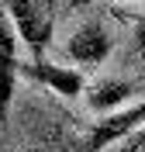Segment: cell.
<instances>
[{
    "mask_svg": "<svg viewBox=\"0 0 145 152\" xmlns=\"http://www.w3.org/2000/svg\"><path fill=\"white\" fill-rule=\"evenodd\" d=\"M17 76L35 80V83H42L45 90H52V94H59V97H66V100H73V97H79L83 90H87V80H83V73H79V69L59 66V62H48V59L17 62Z\"/></svg>",
    "mask_w": 145,
    "mask_h": 152,
    "instance_id": "3",
    "label": "cell"
},
{
    "mask_svg": "<svg viewBox=\"0 0 145 152\" xmlns=\"http://www.w3.org/2000/svg\"><path fill=\"white\" fill-rule=\"evenodd\" d=\"M7 14L14 21V31L31 56L42 59L52 45V28H55V7L52 0H7Z\"/></svg>",
    "mask_w": 145,
    "mask_h": 152,
    "instance_id": "1",
    "label": "cell"
},
{
    "mask_svg": "<svg viewBox=\"0 0 145 152\" xmlns=\"http://www.w3.org/2000/svg\"><path fill=\"white\" fill-rule=\"evenodd\" d=\"M142 124H145V100H138V104L128 107V111H114V114H107V118H100V121L83 135V142L73 152H100L104 145L131 135L135 128H142Z\"/></svg>",
    "mask_w": 145,
    "mask_h": 152,
    "instance_id": "2",
    "label": "cell"
},
{
    "mask_svg": "<svg viewBox=\"0 0 145 152\" xmlns=\"http://www.w3.org/2000/svg\"><path fill=\"white\" fill-rule=\"evenodd\" d=\"M131 94H135V83L128 80H100L87 90V104L97 114H114V107H121Z\"/></svg>",
    "mask_w": 145,
    "mask_h": 152,
    "instance_id": "6",
    "label": "cell"
},
{
    "mask_svg": "<svg viewBox=\"0 0 145 152\" xmlns=\"http://www.w3.org/2000/svg\"><path fill=\"white\" fill-rule=\"evenodd\" d=\"M121 152H145V124H142V128H135L131 135H125Z\"/></svg>",
    "mask_w": 145,
    "mask_h": 152,
    "instance_id": "7",
    "label": "cell"
},
{
    "mask_svg": "<svg viewBox=\"0 0 145 152\" xmlns=\"http://www.w3.org/2000/svg\"><path fill=\"white\" fill-rule=\"evenodd\" d=\"M111 48H114L111 35H107L100 24L87 21V24L76 28V35L66 42V56L73 59V62H83V66H97V62H104V59L111 56Z\"/></svg>",
    "mask_w": 145,
    "mask_h": 152,
    "instance_id": "5",
    "label": "cell"
},
{
    "mask_svg": "<svg viewBox=\"0 0 145 152\" xmlns=\"http://www.w3.org/2000/svg\"><path fill=\"white\" fill-rule=\"evenodd\" d=\"M17 86V31H10L7 14L0 10V128L10 121V100Z\"/></svg>",
    "mask_w": 145,
    "mask_h": 152,
    "instance_id": "4",
    "label": "cell"
},
{
    "mask_svg": "<svg viewBox=\"0 0 145 152\" xmlns=\"http://www.w3.org/2000/svg\"><path fill=\"white\" fill-rule=\"evenodd\" d=\"M131 48L135 56H145V14L135 18V35H131Z\"/></svg>",
    "mask_w": 145,
    "mask_h": 152,
    "instance_id": "8",
    "label": "cell"
}]
</instances>
